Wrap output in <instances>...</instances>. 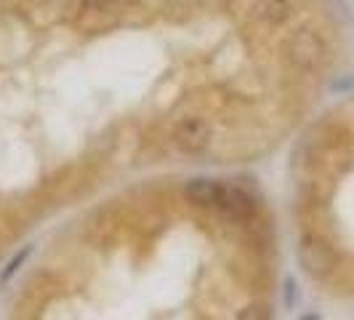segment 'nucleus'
I'll list each match as a JSON object with an SVG mask.
<instances>
[{"label":"nucleus","mask_w":354,"mask_h":320,"mask_svg":"<svg viewBox=\"0 0 354 320\" xmlns=\"http://www.w3.org/2000/svg\"><path fill=\"white\" fill-rule=\"evenodd\" d=\"M283 56L290 67H296L301 72H315L328 59V46H325L319 33L309 30V27H301V30H296V33H290L285 37Z\"/></svg>","instance_id":"nucleus-1"},{"label":"nucleus","mask_w":354,"mask_h":320,"mask_svg":"<svg viewBox=\"0 0 354 320\" xmlns=\"http://www.w3.org/2000/svg\"><path fill=\"white\" fill-rule=\"evenodd\" d=\"M299 265L309 278H328L338 265V254L328 240H322L319 235H304L299 240Z\"/></svg>","instance_id":"nucleus-2"},{"label":"nucleus","mask_w":354,"mask_h":320,"mask_svg":"<svg viewBox=\"0 0 354 320\" xmlns=\"http://www.w3.org/2000/svg\"><path fill=\"white\" fill-rule=\"evenodd\" d=\"M174 139H176L178 150L187 152V155H200L208 150L211 144V123L200 115H187L176 123L174 131Z\"/></svg>","instance_id":"nucleus-3"},{"label":"nucleus","mask_w":354,"mask_h":320,"mask_svg":"<svg viewBox=\"0 0 354 320\" xmlns=\"http://www.w3.org/2000/svg\"><path fill=\"white\" fill-rule=\"evenodd\" d=\"M216 208L224 213L227 219H232V222H248L250 216L256 213V200L243 187L230 184V187H221V195H218Z\"/></svg>","instance_id":"nucleus-4"},{"label":"nucleus","mask_w":354,"mask_h":320,"mask_svg":"<svg viewBox=\"0 0 354 320\" xmlns=\"http://www.w3.org/2000/svg\"><path fill=\"white\" fill-rule=\"evenodd\" d=\"M248 11L259 24L280 27V24H285L288 19L293 17L296 6H293V0H250Z\"/></svg>","instance_id":"nucleus-5"},{"label":"nucleus","mask_w":354,"mask_h":320,"mask_svg":"<svg viewBox=\"0 0 354 320\" xmlns=\"http://www.w3.org/2000/svg\"><path fill=\"white\" fill-rule=\"evenodd\" d=\"M221 181H216L211 177H197L192 179L189 184H187V197L200 206V208H216V203H218V195H221Z\"/></svg>","instance_id":"nucleus-6"},{"label":"nucleus","mask_w":354,"mask_h":320,"mask_svg":"<svg viewBox=\"0 0 354 320\" xmlns=\"http://www.w3.org/2000/svg\"><path fill=\"white\" fill-rule=\"evenodd\" d=\"M30 254H32V246H24L19 254H14V256H11V262L3 267V272H0V283H8V281L17 275L19 269H21V265L27 262V256H30Z\"/></svg>","instance_id":"nucleus-7"},{"label":"nucleus","mask_w":354,"mask_h":320,"mask_svg":"<svg viewBox=\"0 0 354 320\" xmlns=\"http://www.w3.org/2000/svg\"><path fill=\"white\" fill-rule=\"evenodd\" d=\"M115 0H80V11L91 14V17H102L106 11H112Z\"/></svg>","instance_id":"nucleus-8"},{"label":"nucleus","mask_w":354,"mask_h":320,"mask_svg":"<svg viewBox=\"0 0 354 320\" xmlns=\"http://www.w3.org/2000/svg\"><path fill=\"white\" fill-rule=\"evenodd\" d=\"M237 320H269V310L264 304H248V307L240 310Z\"/></svg>","instance_id":"nucleus-9"},{"label":"nucleus","mask_w":354,"mask_h":320,"mask_svg":"<svg viewBox=\"0 0 354 320\" xmlns=\"http://www.w3.org/2000/svg\"><path fill=\"white\" fill-rule=\"evenodd\" d=\"M285 288H288V299H285V304H288V307H293V296H296V283H293V281H288V283H285Z\"/></svg>","instance_id":"nucleus-10"}]
</instances>
